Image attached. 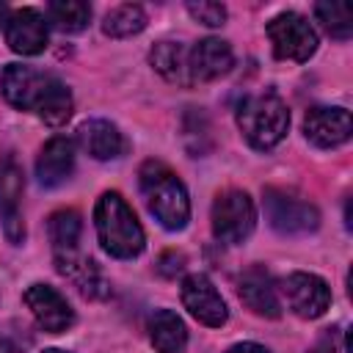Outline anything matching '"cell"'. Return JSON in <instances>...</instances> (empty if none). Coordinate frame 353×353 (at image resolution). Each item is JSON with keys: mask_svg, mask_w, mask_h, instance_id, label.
Listing matches in <instances>:
<instances>
[{"mask_svg": "<svg viewBox=\"0 0 353 353\" xmlns=\"http://www.w3.org/2000/svg\"><path fill=\"white\" fill-rule=\"evenodd\" d=\"M143 28H146V14L135 3H124V6L110 8L105 14V22H102L105 36H110V39H127V36L141 33Z\"/></svg>", "mask_w": 353, "mask_h": 353, "instance_id": "cell-22", "label": "cell"}, {"mask_svg": "<svg viewBox=\"0 0 353 353\" xmlns=\"http://www.w3.org/2000/svg\"><path fill=\"white\" fill-rule=\"evenodd\" d=\"M6 44L19 55H39L47 47V22L36 8H17L6 17Z\"/></svg>", "mask_w": 353, "mask_h": 353, "instance_id": "cell-14", "label": "cell"}, {"mask_svg": "<svg viewBox=\"0 0 353 353\" xmlns=\"http://www.w3.org/2000/svg\"><path fill=\"white\" fill-rule=\"evenodd\" d=\"M6 14H8V8H6V3H0V22H6Z\"/></svg>", "mask_w": 353, "mask_h": 353, "instance_id": "cell-30", "label": "cell"}, {"mask_svg": "<svg viewBox=\"0 0 353 353\" xmlns=\"http://www.w3.org/2000/svg\"><path fill=\"white\" fill-rule=\"evenodd\" d=\"M237 295L259 317L276 320L281 314V301H279L273 276L262 265H251L248 270L240 273V279H237Z\"/></svg>", "mask_w": 353, "mask_h": 353, "instance_id": "cell-13", "label": "cell"}, {"mask_svg": "<svg viewBox=\"0 0 353 353\" xmlns=\"http://www.w3.org/2000/svg\"><path fill=\"white\" fill-rule=\"evenodd\" d=\"M188 61H190V77L193 83L201 80V83H210V80H218L221 74H226L234 63V52L229 47V41L223 39H201L193 50H188Z\"/></svg>", "mask_w": 353, "mask_h": 353, "instance_id": "cell-16", "label": "cell"}, {"mask_svg": "<svg viewBox=\"0 0 353 353\" xmlns=\"http://www.w3.org/2000/svg\"><path fill=\"white\" fill-rule=\"evenodd\" d=\"M55 265H58V273H63L80 290V295L91 301L110 295V284L94 259H83L77 256V251H72V254H55Z\"/></svg>", "mask_w": 353, "mask_h": 353, "instance_id": "cell-17", "label": "cell"}, {"mask_svg": "<svg viewBox=\"0 0 353 353\" xmlns=\"http://www.w3.org/2000/svg\"><path fill=\"white\" fill-rule=\"evenodd\" d=\"M309 353H336V331L328 328V331L314 342V347H312Z\"/></svg>", "mask_w": 353, "mask_h": 353, "instance_id": "cell-27", "label": "cell"}, {"mask_svg": "<svg viewBox=\"0 0 353 353\" xmlns=\"http://www.w3.org/2000/svg\"><path fill=\"white\" fill-rule=\"evenodd\" d=\"M188 14H190L196 22L207 25V28H218V25L226 22V6H221V3H210V0L188 3Z\"/></svg>", "mask_w": 353, "mask_h": 353, "instance_id": "cell-25", "label": "cell"}, {"mask_svg": "<svg viewBox=\"0 0 353 353\" xmlns=\"http://www.w3.org/2000/svg\"><path fill=\"white\" fill-rule=\"evenodd\" d=\"M265 215L279 234H309L320 226L317 207L281 188H265Z\"/></svg>", "mask_w": 353, "mask_h": 353, "instance_id": "cell-7", "label": "cell"}, {"mask_svg": "<svg viewBox=\"0 0 353 353\" xmlns=\"http://www.w3.org/2000/svg\"><path fill=\"white\" fill-rule=\"evenodd\" d=\"M44 353H66V350H58V347H50V350H44Z\"/></svg>", "mask_w": 353, "mask_h": 353, "instance_id": "cell-31", "label": "cell"}, {"mask_svg": "<svg viewBox=\"0 0 353 353\" xmlns=\"http://www.w3.org/2000/svg\"><path fill=\"white\" fill-rule=\"evenodd\" d=\"M226 353H268V347H262V345H256V342H240V345L229 347Z\"/></svg>", "mask_w": 353, "mask_h": 353, "instance_id": "cell-28", "label": "cell"}, {"mask_svg": "<svg viewBox=\"0 0 353 353\" xmlns=\"http://www.w3.org/2000/svg\"><path fill=\"white\" fill-rule=\"evenodd\" d=\"M47 19L61 33H80L91 19V6L83 0H55L47 6Z\"/></svg>", "mask_w": 353, "mask_h": 353, "instance_id": "cell-23", "label": "cell"}, {"mask_svg": "<svg viewBox=\"0 0 353 353\" xmlns=\"http://www.w3.org/2000/svg\"><path fill=\"white\" fill-rule=\"evenodd\" d=\"M74 171V141L66 135L50 138L36 160V176L44 188H58L63 185Z\"/></svg>", "mask_w": 353, "mask_h": 353, "instance_id": "cell-15", "label": "cell"}, {"mask_svg": "<svg viewBox=\"0 0 353 353\" xmlns=\"http://www.w3.org/2000/svg\"><path fill=\"white\" fill-rule=\"evenodd\" d=\"M303 132L306 138L320 149H336L342 146L353 132V119L345 108H325L314 105L303 116Z\"/></svg>", "mask_w": 353, "mask_h": 353, "instance_id": "cell-11", "label": "cell"}, {"mask_svg": "<svg viewBox=\"0 0 353 353\" xmlns=\"http://www.w3.org/2000/svg\"><path fill=\"white\" fill-rule=\"evenodd\" d=\"M149 339L157 353H182L188 345V328L171 309H160L149 320Z\"/></svg>", "mask_w": 353, "mask_h": 353, "instance_id": "cell-20", "label": "cell"}, {"mask_svg": "<svg viewBox=\"0 0 353 353\" xmlns=\"http://www.w3.org/2000/svg\"><path fill=\"white\" fill-rule=\"evenodd\" d=\"M281 292L290 309L303 320H314L325 314V309L331 306V287L314 273H303V270L290 273L281 284Z\"/></svg>", "mask_w": 353, "mask_h": 353, "instance_id": "cell-9", "label": "cell"}, {"mask_svg": "<svg viewBox=\"0 0 353 353\" xmlns=\"http://www.w3.org/2000/svg\"><path fill=\"white\" fill-rule=\"evenodd\" d=\"M268 39L273 44V55L281 61H309L317 50V33L306 17L295 11H284L268 22Z\"/></svg>", "mask_w": 353, "mask_h": 353, "instance_id": "cell-6", "label": "cell"}, {"mask_svg": "<svg viewBox=\"0 0 353 353\" xmlns=\"http://www.w3.org/2000/svg\"><path fill=\"white\" fill-rule=\"evenodd\" d=\"M179 295H182V303L185 309L204 325L210 328H221L226 320H229V309L221 298V292L215 290V284L204 276V273H190L182 279V287H179Z\"/></svg>", "mask_w": 353, "mask_h": 353, "instance_id": "cell-8", "label": "cell"}, {"mask_svg": "<svg viewBox=\"0 0 353 353\" xmlns=\"http://www.w3.org/2000/svg\"><path fill=\"white\" fill-rule=\"evenodd\" d=\"M80 232H83V223H80V215L74 210H58L47 218V234H50V243H52L55 254L77 251Z\"/></svg>", "mask_w": 353, "mask_h": 353, "instance_id": "cell-21", "label": "cell"}, {"mask_svg": "<svg viewBox=\"0 0 353 353\" xmlns=\"http://www.w3.org/2000/svg\"><path fill=\"white\" fill-rule=\"evenodd\" d=\"M0 353H17V350L8 345V339H3V336H0Z\"/></svg>", "mask_w": 353, "mask_h": 353, "instance_id": "cell-29", "label": "cell"}, {"mask_svg": "<svg viewBox=\"0 0 353 353\" xmlns=\"http://www.w3.org/2000/svg\"><path fill=\"white\" fill-rule=\"evenodd\" d=\"M314 17L323 22V28L334 39H350L353 17H350V6L347 3H317L314 6Z\"/></svg>", "mask_w": 353, "mask_h": 353, "instance_id": "cell-24", "label": "cell"}, {"mask_svg": "<svg viewBox=\"0 0 353 353\" xmlns=\"http://www.w3.org/2000/svg\"><path fill=\"white\" fill-rule=\"evenodd\" d=\"M138 185L146 199L149 212L160 221V226L176 232L185 229L190 218V201L182 179L160 160H146L138 168Z\"/></svg>", "mask_w": 353, "mask_h": 353, "instance_id": "cell-2", "label": "cell"}, {"mask_svg": "<svg viewBox=\"0 0 353 353\" xmlns=\"http://www.w3.org/2000/svg\"><path fill=\"white\" fill-rule=\"evenodd\" d=\"M22 168L17 165L14 157H3L0 160V215H3V229L8 243L19 245L25 240V223H22V212H19V199H22Z\"/></svg>", "mask_w": 353, "mask_h": 353, "instance_id": "cell-12", "label": "cell"}, {"mask_svg": "<svg viewBox=\"0 0 353 353\" xmlns=\"http://www.w3.org/2000/svg\"><path fill=\"white\" fill-rule=\"evenodd\" d=\"M0 91L8 105L19 110H33L50 127H61L72 116V94L50 72L8 63L0 74Z\"/></svg>", "mask_w": 353, "mask_h": 353, "instance_id": "cell-1", "label": "cell"}, {"mask_svg": "<svg viewBox=\"0 0 353 353\" xmlns=\"http://www.w3.org/2000/svg\"><path fill=\"white\" fill-rule=\"evenodd\" d=\"M185 265H188L185 254L176 251V248H168V251H163L160 259H157V273L165 276V279H174V276H179V273L185 270Z\"/></svg>", "mask_w": 353, "mask_h": 353, "instance_id": "cell-26", "label": "cell"}, {"mask_svg": "<svg viewBox=\"0 0 353 353\" xmlns=\"http://www.w3.org/2000/svg\"><path fill=\"white\" fill-rule=\"evenodd\" d=\"M210 218H212V234L226 245H237V243L248 240V234L254 232L256 210L245 190L229 188V190L218 193Z\"/></svg>", "mask_w": 353, "mask_h": 353, "instance_id": "cell-5", "label": "cell"}, {"mask_svg": "<svg viewBox=\"0 0 353 353\" xmlns=\"http://www.w3.org/2000/svg\"><path fill=\"white\" fill-rule=\"evenodd\" d=\"M80 143L94 160H116L124 154L127 141L113 121L91 119L80 127Z\"/></svg>", "mask_w": 353, "mask_h": 353, "instance_id": "cell-18", "label": "cell"}, {"mask_svg": "<svg viewBox=\"0 0 353 353\" xmlns=\"http://www.w3.org/2000/svg\"><path fill=\"white\" fill-rule=\"evenodd\" d=\"M237 127H240L243 138L254 149L268 152L276 143H281V138L287 135V130H290V110H287L284 99L276 97L273 91L251 94L237 108Z\"/></svg>", "mask_w": 353, "mask_h": 353, "instance_id": "cell-4", "label": "cell"}, {"mask_svg": "<svg viewBox=\"0 0 353 353\" xmlns=\"http://www.w3.org/2000/svg\"><path fill=\"white\" fill-rule=\"evenodd\" d=\"M149 61L154 66V72H160L168 83L176 85H190V61H188V50L179 41H157L149 52Z\"/></svg>", "mask_w": 353, "mask_h": 353, "instance_id": "cell-19", "label": "cell"}, {"mask_svg": "<svg viewBox=\"0 0 353 353\" xmlns=\"http://www.w3.org/2000/svg\"><path fill=\"white\" fill-rule=\"evenodd\" d=\"M94 223H97V237L110 256L132 259L143 251V243H146L143 229L121 193L105 190L99 196L94 207Z\"/></svg>", "mask_w": 353, "mask_h": 353, "instance_id": "cell-3", "label": "cell"}, {"mask_svg": "<svg viewBox=\"0 0 353 353\" xmlns=\"http://www.w3.org/2000/svg\"><path fill=\"white\" fill-rule=\"evenodd\" d=\"M25 306L30 309L33 320L39 323V328H44L47 334H63L66 328L74 325V312L66 303V298L50 287V284H30L22 295Z\"/></svg>", "mask_w": 353, "mask_h": 353, "instance_id": "cell-10", "label": "cell"}]
</instances>
